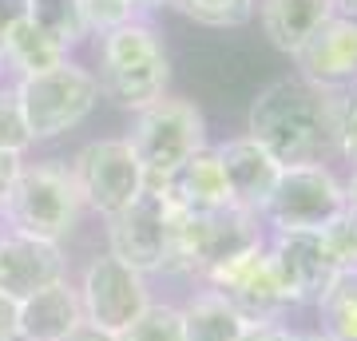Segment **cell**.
I'll list each match as a JSON object with an SVG mask.
<instances>
[{"instance_id":"cell-1","label":"cell","mask_w":357,"mask_h":341,"mask_svg":"<svg viewBox=\"0 0 357 341\" xmlns=\"http://www.w3.org/2000/svg\"><path fill=\"white\" fill-rule=\"evenodd\" d=\"M337 96H342V88H321L302 76L274 79L250 103L246 131L282 167L321 163V155L333 147Z\"/></svg>"},{"instance_id":"cell-2","label":"cell","mask_w":357,"mask_h":341,"mask_svg":"<svg viewBox=\"0 0 357 341\" xmlns=\"http://www.w3.org/2000/svg\"><path fill=\"white\" fill-rule=\"evenodd\" d=\"M100 91L123 112H143L167 96L171 60L159 32L147 20H131L100 40Z\"/></svg>"},{"instance_id":"cell-3","label":"cell","mask_w":357,"mask_h":341,"mask_svg":"<svg viewBox=\"0 0 357 341\" xmlns=\"http://www.w3.org/2000/svg\"><path fill=\"white\" fill-rule=\"evenodd\" d=\"M79 215H84V199L76 190L72 167L44 159V163L20 167L4 206V230L60 242L79 227Z\"/></svg>"},{"instance_id":"cell-4","label":"cell","mask_w":357,"mask_h":341,"mask_svg":"<svg viewBox=\"0 0 357 341\" xmlns=\"http://www.w3.org/2000/svg\"><path fill=\"white\" fill-rule=\"evenodd\" d=\"M128 143L143 167V183L151 190H163L178 167L206 147V119L191 100L163 96L151 107L135 112Z\"/></svg>"},{"instance_id":"cell-5","label":"cell","mask_w":357,"mask_h":341,"mask_svg":"<svg viewBox=\"0 0 357 341\" xmlns=\"http://www.w3.org/2000/svg\"><path fill=\"white\" fill-rule=\"evenodd\" d=\"M13 88H16V103H20V115H24L32 143L56 139V135L79 127L96 112V103L103 96L96 72H88L76 60H64L60 68L40 72V76L16 79Z\"/></svg>"},{"instance_id":"cell-6","label":"cell","mask_w":357,"mask_h":341,"mask_svg":"<svg viewBox=\"0 0 357 341\" xmlns=\"http://www.w3.org/2000/svg\"><path fill=\"white\" fill-rule=\"evenodd\" d=\"M345 211V187L326 163L282 167L274 195L262 206V222L274 234L282 230H321Z\"/></svg>"},{"instance_id":"cell-7","label":"cell","mask_w":357,"mask_h":341,"mask_svg":"<svg viewBox=\"0 0 357 341\" xmlns=\"http://www.w3.org/2000/svg\"><path fill=\"white\" fill-rule=\"evenodd\" d=\"M72 179L84 206L103 218H115L123 206L139 199L147 183H143V167L135 159L128 139H96L72 159Z\"/></svg>"},{"instance_id":"cell-8","label":"cell","mask_w":357,"mask_h":341,"mask_svg":"<svg viewBox=\"0 0 357 341\" xmlns=\"http://www.w3.org/2000/svg\"><path fill=\"white\" fill-rule=\"evenodd\" d=\"M171 227H175V202L167 190H143L139 199L107 218V242L119 262L139 274H159L171 266Z\"/></svg>"},{"instance_id":"cell-9","label":"cell","mask_w":357,"mask_h":341,"mask_svg":"<svg viewBox=\"0 0 357 341\" xmlns=\"http://www.w3.org/2000/svg\"><path fill=\"white\" fill-rule=\"evenodd\" d=\"M211 282V290H218L246 321H282V314L290 310V294L282 286L278 270L270 262L266 238L246 246V250L222 258L203 274Z\"/></svg>"},{"instance_id":"cell-10","label":"cell","mask_w":357,"mask_h":341,"mask_svg":"<svg viewBox=\"0 0 357 341\" xmlns=\"http://www.w3.org/2000/svg\"><path fill=\"white\" fill-rule=\"evenodd\" d=\"M262 242L258 218L246 211H215V215H187L175 206L171 227V266H183L191 274H206L222 258Z\"/></svg>"},{"instance_id":"cell-11","label":"cell","mask_w":357,"mask_h":341,"mask_svg":"<svg viewBox=\"0 0 357 341\" xmlns=\"http://www.w3.org/2000/svg\"><path fill=\"white\" fill-rule=\"evenodd\" d=\"M79 305H84V321L103 333L119 338L131 321H139L151 305V290H147V274L131 270L128 262H119L115 254H100L91 258L79 282Z\"/></svg>"},{"instance_id":"cell-12","label":"cell","mask_w":357,"mask_h":341,"mask_svg":"<svg viewBox=\"0 0 357 341\" xmlns=\"http://www.w3.org/2000/svg\"><path fill=\"white\" fill-rule=\"evenodd\" d=\"M68 262L60 242H44L32 234L0 230V290L24 302L36 290H48L56 282H64Z\"/></svg>"},{"instance_id":"cell-13","label":"cell","mask_w":357,"mask_h":341,"mask_svg":"<svg viewBox=\"0 0 357 341\" xmlns=\"http://www.w3.org/2000/svg\"><path fill=\"white\" fill-rule=\"evenodd\" d=\"M266 250L294 305L318 298L326 290V282L337 274L326 246H321L318 230H282V234H274L266 242Z\"/></svg>"},{"instance_id":"cell-14","label":"cell","mask_w":357,"mask_h":341,"mask_svg":"<svg viewBox=\"0 0 357 341\" xmlns=\"http://www.w3.org/2000/svg\"><path fill=\"white\" fill-rule=\"evenodd\" d=\"M302 79L321 88H345L357 79V16L333 13L294 56Z\"/></svg>"},{"instance_id":"cell-15","label":"cell","mask_w":357,"mask_h":341,"mask_svg":"<svg viewBox=\"0 0 357 341\" xmlns=\"http://www.w3.org/2000/svg\"><path fill=\"white\" fill-rule=\"evenodd\" d=\"M215 151H218V159H222V171H227V187H230L234 211H246V215L262 218V206H266V199L274 195L282 163L262 147V143L250 139V135L218 143Z\"/></svg>"},{"instance_id":"cell-16","label":"cell","mask_w":357,"mask_h":341,"mask_svg":"<svg viewBox=\"0 0 357 341\" xmlns=\"http://www.w3.org/2000/svg\"><path fill=\"white\" fill-rule=\"evenodd\" d=\"M167 195L178 211L187 215H215V211H230V187H227V171L218 151L206 143L203 151H195L187 163L175 171V179L167 183Z\"/></svg>"},{"instance_id":"cell-17","label":"cell","mask_w":357,"mask_h":341,"mask_svg":"<svg viewBox=\"0 0 357 341\" xmlns=\"http://www.w3.org/2000/svg\"><path fill=\"white\" fill-rule=\"evenodd\" d=\"M84 321V305H79V290L64 282H56L48 290H36L32 298L20 302L16 314V338L24 341H64L72 329Z\"/></svg>"},{"instance_id":"cell-18","label":"cell","mask_w":357,"mask_h":341,"mask_svg":"<svg viewBox=\"0 0 357 341\" xmlns=\"http://www.w3.org/2000/svg\"><path fill=\"white\" fill-rule=\"evenodd\" d=\"M337 13L333 0H258V16H262V32L278 52L298 56L314 32H318L330 16Z\"/></svg>"},{"instance_id":"cell-19","label":"cell","mask_w":357,"mask_h":341,"mask_svg":"<svg viewBox=\"0 0 357 341\" xmlns=\"http://www.w3.org/2000/svg\"><path fill=\"white\" fill-rule=\"evenodd\" d=\"M178 317H183V341H238L243 329L250 326L218 290L195 294L178 310Z\"/></svg>"},{"instance_id":"cell-20","label":"cell","mask_w":357,"mask_h":341,"mask_svg":"<svg viewBox=\"0 0 357 341\" xmlns=\"http://www.w3.org/2000/svg\"><path fill=\"white\" fill-rule=\"evenodd\" d=\"M0 60H4V68H13L16 76H40V72H52V68H60L64 60H72L60 44L52 36H44L32 20H24V24H16V32L8 36V44H4V52H0Z\"/></svg>"},{"instance_id":"cell-21","label":"cell","mask_w":357,"mask_h":341,"mask_svg":"<svg viewBox=\"0 0 357 341\" xmlns=\"http://www.w3.org/2000/svg\"><path fill=\"white\" fill-rule=\"evenodd\" d=\"M314 302H318L326 338L357 341V270H337Z\"/></svg>"},{"instance_id":"cell-22","label":"cell","mask_w":357,"mask_h":341,"mask_svg":"<svg viewBox=\"0 0 357 341\" xmlns=\"http://www.w3.org/2000/svg\"><path fill=\"white\" fill-rule=\"evenodd\" d=\"M28 20L52 36L64 52H72L76 44L91 36L88 20H84V4L79 0H28Z\"/></svg>"},{"instance_id":"cell-23","label":"cell","mask_w":357,"mask_h":341,"mask_svg":"<svg viewBox=\"0 0 357 341\" xmlns=\"http://www.w3.org/2000/svg\"><path fill=\"white\" fill-rule=\"evenodd\" d=\"M167 4L206 28H238L258 13V0H167Z\"/></svg>"},{"instance_id":"cell-24","label":"cell","mask_w":357,"mask_h":341,"mask_svg":"<svg viewBox=\"0 0 357 341\" xmlns=\"http://www.w3.org/2000/svg\"><path fill=\"white\" fill-rule=\"evenodd\" d=\"M115 341H183V317L178 305H147L139 321H131Z\"/></svg>"},{"instance_id":"cell-25","label":"cell","mask_w":357,"mask_h":341,"mask_svg":"<svg viewBox=\"0 0 357 341\" xmlns=\"http://www.w3.org/2000/svg\"><path fill=\"white\" fill-rule=\"evenodd\" d=\"M321 246L330 254L333 270H357V215L342 211L330 227H321Z\"/></svg>"},{"instance_id":"cell-26","label":"cell","mask_w":357,"mask_h":341,"mask_svg":"<svg viewBox=\"0 0 357 341\" xmlns=\"http://www.w3.org/2000/svg\"><path fill=\"white\" fill-rule=\"evenodd\" d=\"M28 147H32V135H28V123L20 115V103H16V88L0 84V151L24 155Z\"/></svg>"},{"instance_id":"cell-27","label":"cell","mask_w":357,"mask_h":341,"mask_svg":"<svg viewBox=\"0 0 357 341\" xmlns=\"http://www.w3.org/2000/svg\"><path fill=\"white\" fill-rule=\"evenodd\" d=\"M84 4V20H88V32H112L119 24H131V20H143L139 8L131 0H79Z\"/></svg>"},{"instance_id":"cell-28","label":"cell","mask_w":357,"mask_h":341,"mask_svg":"<svg viewBox=\"0 0 357 341\" xmlns=\"http://www.w3.org/2000/svg\"><path fill=\"white\" fill-rule=\"evenodd\" d=\"M333 147L357 167V79L345 84L337 96V127H333Z\"/></svg>"},{"instance_id":"cell-29","label":"cell","mask_w":357,"mask_h":341,"mask_svg":"<svg viewBox=\"0 0 357 341\" xmlns=\"http://www.w3.org/2000/svg\"><path fill=\"white\" fill-rule=\"evenodd\" d=\"M24 20H28V0H0V52L16 32V24H24Z\"/></svg>"},{"instance_id":"cell-30","label":"cell","mask_w":357,"mask_h":341,"mask_svg":"<svg viewBox=\"0 0 357 341\" xmlns=\"http://www.w3.org/2000/svg\"><path fill=\"white\" fill-rule=\"evenodd\" d=\"M238 341H290V329L282 321H250Z\"/></svg>"},{"instance_id":"cell-31","label":"cell","mask_w":357,"mask_h":341,"mask_svg":"<svg viewBox=\"0 0 357 341\" xmlns=\"http://www.w3.org/2000/svg\"><path fill=\"white\" fill-rule=\"evenodd\" d=\"M16 314H20V302L0 290V341L16 338Z\"/></svg>"},{"instance_id":"cell-32","label":"cell","mask_w":357,"mask_h":341,"mask_svg":"<svg viewBox=\"0 0 357 341\" xmlns=\"http://www.w3.org/2000/svg\"><path fill=\"white\" fill-rule=\"evenodd\" d=\"M24 167V155H13V151H0V190H13L16 175Z\"/></svg>"},{"instance_id":"cell-33","label":"cell","mask_w":357,"mask_h":341,"mask_svg":"<svg viewBox=\"0 0 357 341\" xmlns=\"http://www.w3.org/2000/svg\"><path fill=\"white\" fill-rule=\"evenodd\" d=\"M64 341H115V338L112 333H103V329H96V326H88V321H79Z\"/></svg>"},{"instance_id":"cell-34","label":"cell","mask_w":357,"mask_h":341,"mask_svg":"<svg viewBox=\"0 0 357 341\" xmlns=\"http://www.w3.org/2000/svg\"><path fill=\"white\" fill-rule=\"evenodd\" d=\"M131 4H135V8H139V16L147 20V13H155V8H163L167 0H131Z\"/></svg>"},{"instance_id":"cell-35","label":"cell","mask_w":357,"mask_h":341,"mask_svg":"<svg viewBox=\"0 0 357 341\" xmlns=\"http://www.w3.org/2000/svg\"><path fill=\"white\" fill-rule=\"evenodd\" d=\"M333 8L342 16H357V0H333Z\"/></svg>"},{"instance_id":"cell-36","label":"cell","mask_w":357,"mask_h":341,"mask_svg":"<svg viewBox=\"0 0 357 341\" xmlns=\"http://www.w3.org/2000/svg\"><path fill=\"white\" fill-rule=\"evenodd\" d=\"M290 341H333V338H326L321 329H314V333H290Z\"/></svg>"},{"instance_id":"cell-37","label":"cell","mask_w":357,"mask_h":341,"mask_svg":"<svg viewBox=\"0 0 357 341\" xmlns=\"http://www.w3.org/2000/svg\"><path fill=\"white\" fill-rule=\"evenodd\" d=\"M4 206H8V190H0V230H4Z\"/></svg>"},{"instance_id":"cell-38","label":"cell","mask_w":357,"mask_h":341,"mask_svg":"<svg viewBox=\"0 0 357 341\" xmlns=\"http://www.w3.org/2000/svg\"><path fill=\"white\" fill-rule=\"evenodd\" d=\"M0 76H4V60H0Z\"/></svg>"},{"instance_id":"cell-39","label":"cell","mask_w":357,"mask_h":341,"mask_svg":"<svg viewBox=\"0 0 357 341\" xmlns=\"http://www.w3.org/2000/svg\"><path fill=\"white\" fill-rule=\"evenodd\" d=\"M8 341H24V338H8Z\"/></svg>"}]
</instances>
